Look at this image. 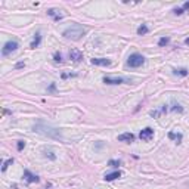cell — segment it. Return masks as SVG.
Wrapping results in <instances>:
<instances>
[{
    "label": "cell",
    "instance_id": "obj_1",
    "mask_svg": "<svg viewBox=\"0 0 189 189\" xmlns=\"http://www.w3.org/2000/svg\"><path fill=\"white\" fill-rule=\"evenodd\" d=\"M84 34H86V28L80 24H74V25L68 27L67 30H64L62 36L67 39H71V40H80Z\"/></svg>",
    "mask_w": 189,
    "mask_h": 189
},
{
    "label": "cell",
    "instance_id": "obj_2",
    "mask_svg": "<svg viewBox=\"0 0 189 189\" xmlns=\"http://www.w3.org/2000/svg\"><path fill=\"white\" fill-rule=\"evenodd\" d=\"M33 130L37 132V133L49 136V137H55V139H59L61 137V132L58 128H53V127H50V126H46V124H36L33 127Z\"/></svg>",
    "mask_w": 189,
    "mask_h": 189
},
{
    "label": "cell",
    "instance_id": "obj_3",
    "mask_svg": "<svg viewBox=\"0 0 189 189\" xmlns=\"http://www.w3.org/2000/svg\"><path fill=\"white\" fill-rule=\"evenodd\" d=\"M143 62H145V58H143L142 55L133 53V55H130V56H128L127 67H130V68H137V67H141V65H143Z\"/></svg>",
    "mask_w": 189,
    "mask_h": 189
},
{
    "label": "cell",
    "instance_id": "obj_4",
    "mask_svg": "<svg viewBox=\"0 0 189 189\" xmlns=\"http://www.w3.org/2000/svg\"><path fill=\"white\" fill-rule=\"evenodd\" d=\"M18 47H19L18 41H15V40L6 41V43H5V46H3V49H2V55H3V56H7L9 53L15 52V50H16Z\"/></svg>",
    "mask_w": 189,
    "mask_h": 189
},
{
    "label": "cell",
    "instance_id": "obj_5",
    "mask_svg": "<svg viewBox=\"0 0 189 189\" xmlns=\"http://www.w3.org/2000/svg\"><path fill=\"white\" fill-rule=\"evenodd\" d=\"M139 137H141L142 141H145V142H149L152 137H154V130L151 127H146V128H143L141 133H139Z\"/></svg>",
    "mask_w": 189,
    "mask_h": 189
},
{
    "label": "cell",
    "instance_id": "obj_6",
    "mask_svg": "<svg viewBox=\"0 0 189 189\" xmlns=\"http://www.w3.org/2000/svg\"><path fill=\"white\" fill-rule=\"evenodd\" d=\"M90 62H92V65H96V67H109L111 65V61L107 58H93Z\"/></svg>",
    "mask_w": 189,
    "mask_h": 189
},
{
    "label": "cell",
    "instance_id": "obj_7",
    "mask_svg": "<svg viewBox=\"0 0 189 189\" xmlns=\"http://www.w3.org/2000/svg\"><path fill=\"white\" fill-rule=\"evenodd\" d=\"M124 78H121V77H103V83L105 84H121V83H124Z\"/></svg>",
    "mask_w": 189,
    "mask_h": 189
},
{
    "label": "cell",
    "instance_id": "obj_8",
    "mask_svg": "<svg viewBox=\"0 0 189 189\" xmlns=\"http://www.w3.org/2000/svg\"><path fill=\"white\" fill-rule=\"evenodd\" d=\"M69 58L74 62H81L83 61V53H81L80 50H77V49H71L69 50Z\"/></svg>",
    "mask_w": 189,
    "mask_h": 189
},
{
    "label": "cell",
    "instance_id": "obj_9",
    "mask_svg": "<svg viewBox=\"0 0 189 189\" xmlns=\"http://www.w3.org/2000/svg\"><path fill=\"white\" fill-rule=\"evenodd\" d=\"M24 179H25V180H27L28 183L39 182V177H37L36 174H33V173H31L30 170H25V171H24Z\"/></svg>",
    "mask_w": 189,
    "mask_h": 189
},
{
    "label": "cell",
    "instance_id": "obj_10",
    "mask_svg": "<svg viewBox=\"0 0 189 189\" xmlns=\"http://www.w3.org/2000/svg\"><path fill=\"white\" fill-rule=\"evenodd\" d=\"M47 15L52 16L55 21H59L64 18V15L61 14V10H58V9H49V10H47Z\"/></svg>",
    "mask_w": 189,
    "mask_h": 189
},
{
    "label": "cell",
    "instance_id": "obj_11",
    "mask_svg": "<svg viewBox=\"0 0 189 189\" xmlns=\"http://www.w3.org/2000/svg\"><path fill=\"white\" fill-rule=\"evenodd\" d=\"M118 141L120 142H126V143H130V142L135 141V136L132 133H123V135L118 136Z\"/></svg>",
    "mask_w": 189,
    "mask_h": 189
},
{
    "label": "cell",
    "instance_id": "obj_12",
    "mask_svg": "<svg viewBox=\"0 0 189 189\" xmlns=\"http://www.w3.org/2000/svg\"><path fill=\"white\" fill-rule=\"evenodd\" d=\"M118 177H121V171H114V173H109V174H105V180L107 182H112L115 179H118Z\"/></svg>",
    "mask_w": 189,
    "mask_h": 189
},
{
    "label": "cell",
    "instance_id": "obj_13",
    "mask_svg": "<svg viewBox=\"0 0 189 189\" xmlns=\"http://www.w3.org/2000/svg\"><path fill=\"white\" fill-rule=\"evenodd\" d=\"M40 41H41V36H40V33H37L36 36H34V39H33V41H31L30 47H31V49H36V47L40 44Z\"/></svg>",
    "mask_w": 189,
    "mask_h": 189
},
{
    "label": "cell",
    "instance_id": "obj_14",
    "mask_svg": "<svg viewBox=\"0 0 189 189\" xmlns=\"http://www.w3.org/2000/svg\"><path fill=\"white\" fill-rule=\"evenodd\" d=\"M169 137L170 139H173V141L176 142V143H180L182 142V133H174V132H170L169 133Z\"/></svg>",
    "mask_w": 189,
    "mask_h": 189
},
{
    "label": "cell",
    "instance_id": "obj_15",
    "mask_svg": "<svg viewBox=\"0 0 189 189\" xmlns=\"http://www.w3.org/2000/svg\"><path fill=\"white\" fill-rule=\"evenodd\" d=\"M174 74L176 75H180V77H186V75L189 74V71L186 69V68H176Z\"/></svg>",
    "mask_w": 189,
    "mask_h": 189
},
{
    "label": "cell",
    "instance_id": "obj_16",
    "mask_svg": "<svg viewBox=\"0 0 189 189\" xmlns=\"http://www.w3.org/2000/svg\"><path fill=\"white\" fill-rule=\"evenodd\" d=\"M148 31H149V28H148V25H145V24H142L141 27L137 28V34H139V36H145Z\"/></svg>",
    "mask_w": 189,
    "mask_h": 189
},
{
    "label": "cell",
    "instance_id": "obj_17",
    "mask_svg": "<svg viewBox=\"0 0 189 189\" xmlns=\"http://www.w3.org/2000/svg\"><path fill=\"white\" fill-rule=\"evenodd\" d=\"M12 162H14V158H9V160H6V161L3 162V166H2V171H6L7 167H9Z\"/></svg>",
    "mask_w": 189,
    "mask_h": 189
},
{
    "label": "cell",
    "instance_id": "obj_18",
    "mask_svg": "<svg viewBox=\"0 0 189 189\" xmlns=\"http://www.w3.org/2000/svg\"><path fill=\"white\" fill-rule=\"evenodd\" d=\"M169 41H170L169 37H161L160 41H158V46H166V44H169Z\"/></svg>",
    "mask_w": 189,
    "mask_h": 189
},
{
    "label": "cell",
    "instance_id": "obj_19",
    "mask_svg": "<svg viewBox=\"0 0 189 189\" xmlns=\"http://www.w3.org/2000/svg\"><path fill=\"white\" fill-rule=\"evenodd\" d=\"M108 164L111 166V167H118V166L121 164V161H117V160H111V161H109Z\"/></svg>",
    "mask_w": 189,
    "mask_h": 189
},
{
    "label": "cell",
    "instance_id": "obj_20",
    "mask_svg": "<svg viewBox=\"0 0 189 189\" xmlns=\"http://www.w3.org/2000/svg\"><path fill=\"white\" fill-rule=\"evenodd\" d=\"M24 148H25V142L19 141V142H18V151H22Z\"/></svg>",
    "mask_w": 189,
    "mask_h": 189
},
{
    "label": "cell",
    "instance_id": "obj_21",
    "mask_svg": "<svg viewBox=\"0 0 189 189\" xmlns=\"http://www.w3.org/2000/svg\"><path fill=\"white\" fill-rule=\"evenodd\" d=\"M53 58H55V62H62V56H61V53H58V52H56Z\"/></svg>",
    "mask_w": 189,
    "mask_h": 189
},
{
    "label": "cell",
    "instance_id": "obj_22",
    "mask_svg": "<svg viewBox=\"0 0 189 189\" xmlns=\"http://www.w3.org/2000/svg\"><path fill=\"white\" fill-rule=\"evenodd\" d=\"M173 14H174V15H182L183 14V9H182V7H176L174 10H173Z\"/></svg>",
    "mask_w": 189,
    "mask_h": 189
},
{
    "label": "cell",
    "instance_id": "obj_23",
    "mask_svg": "<svg viewBox=\"0 0 189 189\" xmlns=\"http://www.w3.org/2000/svg\"><path fill=\"white\" fill-rule=\"evenodd\" d=\"M44 152H46L44 155H46V157H49L50 160H55V158H56V157L53 155V152H52V151H49V152H47V151H44Z\"/></svg>",
    "mask_w": 189,
    "mask_h": 189
},
{
    "label": "cell",
    "instance_id": "obj_24",
    "mask_svg": "<svg viewBox=\"0 0 189 189\" xmlns=\"http://www.w3.org/2000/svg\"><path fill=\"white\" fill-rule=\"evenodd\" d=\"M182 9H183V12H185V10H189V2H186V3H183Z\"/></svg>",
    "mask_w": 189,
    "mask_h": 189
},
{
    "label": "cell",
    "instance_id": "obj_25",
    "mask_svg": "<svg viewBox=\"0 0 189 189\" xmlns=\"http://www.w3.org/2000/svg\"><path fill=\"white\" fill-rule=\"evenodd\" d=\"M24 67V62H18V64H16V67L15 68H22Z\"/></svg>",
    "mask_w": 189,
    "mask_h": 189
},
{
    "label": "cell",
    "instance_id": "obj_26",
    "mask_svg": "<svg viewBox=\"0 0 189 189\" xmlns=\"http://www.w3.org/2000/svg\"><path fill=\"white\" fill-rule=\"evenodd\" d=\"M185 43H186V44H189V37H188V39H185Z\"/></svg>",
    "mask_w": 189,
    "mask_h": 189
}]
</instances>
